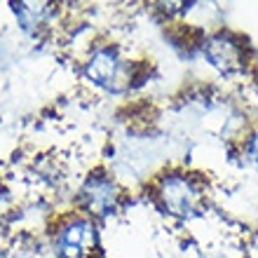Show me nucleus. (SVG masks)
Masks as SVG:
<instances>
[{"instance_id": "obj_1", "label": "nucleus", "mask_w": 258, "mask_h": 258, "mask_svg": "<svg viewBox=\"0 0 258 258\" xmlns=\"http://www.w3.org/2000/svg\"><path fill=\"white\" fill-rule=\"evenodd\" d=\"M155 197L167 214L176 218L197 216L204 207V188L188 171H167L160 176Z\"/></svg>"}, {"instance_id": "obj_2", "label": "nucleus", "mask_w": 258, "mask_h": 258, "mask_svg": "<svg viewBox=\"0 0 258 258\" xmlns=\"http://www.w3.org/2000/svg\"><path fill=\"white\" fill-rule=\"evenodd\" d=\"M85 75L96 87L120 94L132 85V63L122 56L115 45H99L89 52L85 61Z\"/></svg>"}, {"instance_id": "obj_3", "label": "nucleus", "mask_w": 258, "mask_h": 258, "mask_svg": "<svg viewBox=\"0 0 258 258\" xmlns=\"http://www.w3.org/2000/svg\"><path fill=\"white\" fill-rule=\"evenodd\" d=\"M202 54L218 73L223 75L239 73L246 63V49L242 45V38L237 33H232V31H225V28H218V31H214V33L204 38Z\"/></svg>"}, {"instance_id": "obj_4", "label": "nucleus", "mask_w": 258, "mask_h": 258, "mask_svg": "<svg viewBox=\"0 0 258 258\" xmlns=\"http://www.w3.org/2000/svg\"><path fill=\"white\" fill-rule=\"evenodd\" d=\"M120 200H122V190L115 183V178L108 176L106 171L89 174L80 188V195H78V202L89 218H103L117 211Z\"/></svg>"}, {"instance_id": "obj_5", "label": "nucleus", "mask_w": 258, "mask_h": 258, "mask_svg": "<svg viewBox=\"0 0 258 258\" xmlns=\"http://www.w3.org/2000/svg\"><path fill=\"white\" fill-rule=\"evenodd\" d=\"M56 253L61 258H87L96 249V225L89 216L66 218L54 235Z\"/></svg>"}, {"instance_id": "obj_6", "label": "nucleus", "mask_w": 258, "mask_h": 258, "mask_svg": "<svg viewBox=\"0 0 258 258\" xmlns=\"http://www.w3.org/2000/svg\"><path fill=\"white\" fill-rule=\"evenodd\" d=\"M54 12L56 5L49 3H12V14L26 33H40L42 28H47Z\"/></svg>"}, {"instance_id": "obj_7", "label": "nucleus", "mask_w": 258, "mask_h": 258, "mask_svg": "<svg viewBox=\"0 0 258 258\" xmlns=\"http://www.w3.org/2000/svg\"><path fill=\"white\" fill-rule=\"evenodd\" d=\"M246 155H249V160H251L253 167L258 169V129L251 132L249 139H246Z\"/></svg>"}]
</instances>
